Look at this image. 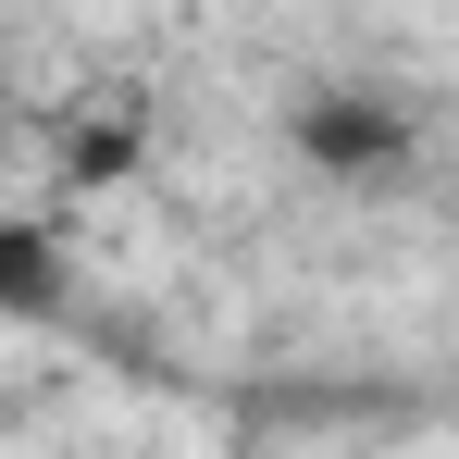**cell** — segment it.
I'll return each instance as SVG.
<instances>
[{
  "label": "cell",
  "mask_w": 459,
  "mask_h": 459,
  "mask_svg": "<svg viewBox=\"0 0 459 459\" xmlns=\"http://www.w3.org/2000/svg\"><path fill=\"white\" fill-rule=\"evenodd\" d=\"M286 150L323 174V186H385L397 161H410V100L397 87H310L299 112H286Z\"/></svg>",
  "instance_id": "6da1fadb"
},
{
  "label": "cell",
  "mask_w": 459,
  "mask_h": 459,
  "mask_svg": "<svg viewBox=\"0 0 459 459\" xmlns=\"http://www.w3.org/2000/svg\"><path fill=\"white\" fill-rule=\"evenodd\" d=\"M0 286H13V310H50V236H38V224L0 236Z\"/></svg>",
  "instance_id": "7a4b0ae2"
}]
</instances>
